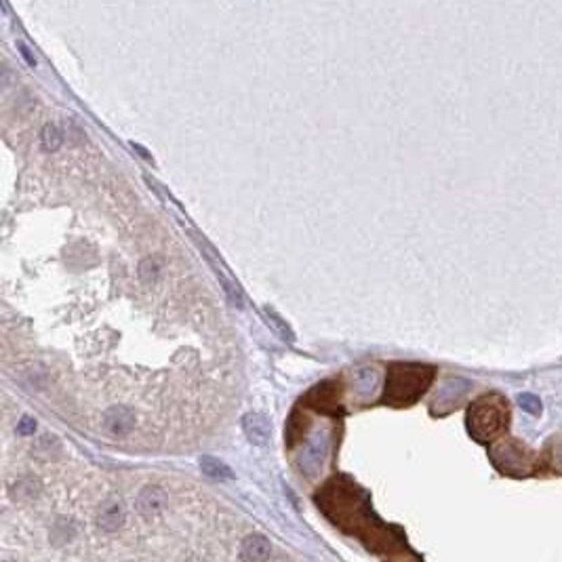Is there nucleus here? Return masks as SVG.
<instances>
[{
  "label": "nucleus",
  "instance_id": "nucleus-5",
  "mask_svg": "<svg viewBox=\"0 0 562 562\" xmlns=\"http://www.w3.org/2000/svg\"><path fill=\"white\" fill-rule=\"evenodd\" d=\"M272 554L270 539L263 535H249L240 545V560L243 562H265Z\"/></svg>",
  "mask_w": 562,
  "mask_h": 562
},
{
  "label": "nucleus",
  "instance_id": "nucleus-1",
  "mask_svg": "<svg viewBox=\"0 0 562 562\" xmlns=\"http://www.w3.org/2000/svg\"><path fill=\"white\" fill-rule=\"evenodd\" d=\"M434 379V367L425 365H392L388 371L385 400L392 405H411L428 390Z\"/></svg>",
  "mask_w": 562,
  "mask_h": 562
},
{
  "label": "nucleus",
  "instance_id": "nucleus-3",
  "mask_svg": "<svg viewBox=\"0 0 562 562\" xmlns=\"http://www.w3.org/2000/svg\"><path fill=\"white\" fill-rule=\"evenodd\" d=\"M135 508L141 516L145 518H152V516H158L167 508V493L156 487V485H150V487H143L135 499Z\"/></svg>",
  "mask_w": 562,
  "mask_h": 562
},
{
  "label": "nucleus",
  "instance_id": "nucleus-8",
  "mask_svg": "<svg viewBox=\"0 0 562 562\" xmlns=\"http://www.w3.org/2000/svg\"><path fill=\"white\" fill-rule=\"evenodd\" d=\"M200 468H203V472L209 476V478H221V480H225V478H232V470L225 465V463H221L219 459H215V457H203L200 459Z\"/></svg>",
  "mask_w": 562,
  "mask_h": 562
},
{
  "label": "nucleus",
  "instance_id": "nucleus-7",
  "mask_svg": "<svg viewBox=\"0 0 562 562\" xmlns=\"http://www.w3.org/2000/svg\"><path fill=\"white\" fill-rule=\"evenodd\" d=\"M243 425H245L247 436L251 438V443H255V445H265V443H268V438H270V425H268L265 417H261V415H257V413H251V415L245 417Z\"/></svg>",
  "mask_w": 562,
  "mask_h": 562
},
{
  "label": "nucleus",
  "instance_id": "nucleus-4",
  "mask_svg": "<svg viewBox=\"0 0 562 562\" xmlns=\"http://www.w3.org/2000/svg\"><path fill=\"white\" fill-rule=\"evenodd\" d=\"M103 428L112 436H127L135 428V413L127 407H114L103 415Z\"/></svg>",
  "mask_w": 562,
  "mask_h": 562
},
{
  "label": "nucleus",
  "instance_id": "nucleus-6",
  "mask_svg": "<svg viewBox=\"0 0 562 562\" xmlns=\"http://www.w3.org/2000/svg\"><path fill=\"white\" fill-rule=\"evenodd\" d=\"M125 518H127V514H125L123 505H120L118 501H110V503H106L103 510L99 512L97 523H99V527H101L103 531L112 533V531H118L120 527L125 525Z\"/></svg>",
  "mask_w": 562,
  "mask_h": 562
},
{
  "label": "nucleus",
  "instance_id": "nucleus-9",
  "mask_svg": "<svg viewBox=\"0 0 562 562\" xmlns=\"http://www.w3.org/2000/svg\"><path fill=\"white\" fill-rule=\"evenodd\" d=\"M518 405L523 407L527 413H531V415H539L541 413V400L535 396V394H520L518 396Z\"/></svg>",
  "mask_w": 562,
  "mask_h": 562
},
{
  "label": "nucleus",
  "instance_id": "nucleus-2",
  "mask_svg": "<svg viewBox=\"0 0 562 562\" xmlns=\"http://www.w3.org/2000/svg\"><path fill=\"white\" fill-rule=\"evenodd\" d=\"M510 421V409L501 394H485L468 411V428L478 440H491L505 430Z\"/></svg>",
  "mask_w": 562,
  "mask_h": 562
}]
</instances>
